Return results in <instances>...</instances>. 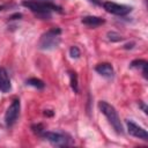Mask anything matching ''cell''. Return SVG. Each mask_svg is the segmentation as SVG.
Instances as JSON below:
<instances>
[{"instance_id":"obj_10","label":"cell","mask_w":148,"mask_h":148,"mask_svg":"<svg viewBox=\"0 0 148 148\" xmlns=\"http://www.w3.org/2000/svg\"><path fill=\"white\" fill-rule=\"evenodd\" d=\"M81 22L88 27H99L102 24H104L105 20L102 18V17H98V16H84L82 17Z\"/></svg>"},{"instance_id":"obj_14","label":"cell","mask_w":148,"mask_h":148,"mask_svg":"<svg viewBox=\"0 0 148 148\" xmlns=\"http://www.w3.org/2000/svg\"><path fill=\"white\" fill-rule=\"evenodd\" d=\"M108 38L111 42H120V40H123V37L118 32H114V31H109L108 32Z\"/></svg>"},{"instance_id":"obj_13","label":"cell","mask_w":148,"mask_h":148,"mask_svg":"<svg viewBox=\"0 0 148 148\" xmlns=\"http://www.w3.org/2000/svg\"><path fill=\"white\" fill-rule=\"evenodd\" d=\"M27 84L32 86V87H35V88H37V89H43L44 86H45L44 82H43L42 80L37 79V77H30V79H28V80H27Z\"/></svg>"},{"instance_id":"obj_3","label":"cell","mask_w":148,"mask_h":148,"mask_svg":"<svg viewBox=\"0 0 148 148\" xmlns=\"http://www.w3.org/2000/svg\"><path fill=\"white\" fill-rule=\"evenodd\" d=\"M60 35H61V29L58 27L51 28L46 32H44L38 42V47L44 51H50L54 50L59 46L60 44Z\"/></svg>"},{"instance_id":"obj_21","label":"cell","mask_w":148,"mask_h":148,"mask_svg":"<svg viewBox=\"0 0 148 148\" xmlns=\"http://www.w3.org/2000/svg\"><path fill=\"white\" fill-rule=\"evenodd\" d=\"M2 8H3V6H0V10H2Z\"/></svg>"},{"instance_id":"obj_7","label":"cell","mask_w":148,"mask_h":148,"mask_svg":"<svg viewBox=\"0 0 148 148\" xmlns=\"http://www.w3.org/2000/svg\"><path fill=\"white\" fill-rule=\"evenodd\" d=\"M126 125H127V131L131 135L135 136V138H139L143 141H147L148 140V133L145 128H142L141 126L136 125L135 123L131 121V120H127L126 121Z\"/></svg>"},{"instance_id":"obj_6","label":"cell","mask_w":148,"mask_h":148,"mask_svg":"<svg viewBox=\"0 0 148 148\" xmlns=\"http://www.w3.org/2000/svg\"><path fill=\"white\" fill-rule=\"evenodd\" d=\"M20 108H21L20 99H17V98L13 99L5 113V123L8 127H12L16 123L18 114H20Z\"/></svg>"},{"instance_id":"obj_5","label":"cell","mask_w":148,"mask_h":148,"mask_svg":"<svg viewBox=\"0 0 148 148\" xmlns=\"http://www.w3.org/2000/svg\"><path fill=\"white\" fill-rule=\"evenodd\" d=\"M102 6L108 13H111L118 16H125L132 12L131 6H126V5H121V3H117L112 1H104L102 2Z\"/></svg>"},{"instance_id":"obj_18","label":"cell","mask_w":148,"mask_h":148,"mask_svg":"<svg viewBox=\"0 0 148 148\" xmlns=\"http://www.w3.org/2000/svg\"><path fill=\"white\" fill-rule=\"evenodd\" d=\"M89 1L96 6H102V0H89Z\"/></svg>"},{"instance_id":"obj_16","label":"cell","mask_w":148,"mask_h":148,"mask_svg":"<svg viewBox=\"0 0 148 148\" xmlns=\"http://www.w3.org/2000/svg\"><path fill=\"white\" fill-rule=\"evenodd\" d=\"M31 130H32V132H34V133H36V134H38V135H40V134L44 132V127H43V125H42V124L32 125V126H31Z\"/></svg>"},{"instance_id":"obj_17","label":"cell","mask_w":148,"mask_h":148,"mask_svg":"<svg viewBox=\"0 0 148 148\" xmlns=\"http://www.w3.org/2000/svg\"><path fill=\"white\" fill-rule=\"evenodd\" d=\"M21 17H22V14H18V13H16V14L12 15V16L9 17V20H16V18H21Z\"/></svg>"},{"instance_id":"obj_1","label":"cell","mask_w":148,"mask_h":148,"mask_svg":"<svg viewBox=\"0 0 148 148\" xmlns=\"http://www.w3.org/2000/svg\"><path fill=\"white\" fill-rule=\"evenodd\" d=\"M24 7L30 9L32 13L36 14L37 17L42 20H49L51 18V13L52 12H58L61 13V7L52 3L50 1H37V0H25L22 2Z\"/></svg>"},{"instance_id":"obj_15","label":"cell","mask_w":148,"mask_h":148,"mask_svg":"<svg viewBox=\"0 0 148 148\" xmlns=\"http://www.w3.org/2000/svg\"><path fill=\"white\" fill-rule=\"evenodd\" d=\"M69 56H71L73 59H77V58L81 56V52H80L79 47H77V46H72V47L69 49Z\"/></svg>"},{"instance_id":"obj_8","label":"cell","mask_w":148,"mask_h":148,"mask_svg":"<svg viewBox=\"0 0 148 148\" xmlns=\"http://www.w3.org/2000/svg\"><path fill=\"white\" fill-rule=\"evenodd\" d=\"M95 71H96L99 75H102V76H104V77H106V79L113 77V74H114L113 67H112V65L109 64V62L98 64V65L95 67Z\"/></svg>"},{"instance_id":"obj_19","label":"cell","mask_w":148,"mask_h":148,"mask_svg":"<svg viewBox=\"0 0 148 148\" xmlns=\"http://www.w3.org/2000/svg\"><path fill=\"white\" fill-rule=\"evenodd\" d=\"M139 105L142 108L143 112H145V113H147V106H146V104H145V103H142V102H139Z\"/></svg>"},{"instance_id":"obj_11","label":"cell","mask_w":148,"mask_h":148,"mask_svg":"<svg viewBox=\"0 0 148 148\" xmlns=\"http://www.w3.org/2000/svg\"><path fill=\"white\" fill-rule=\"evenodd\" d=\"M130 67H131V68H135V69L141 71V73H142V75H143L145 79L148 77V75H147L148 62H147L146 60H143V59H135V60H133V61L131 62Z\"/></svg>"},{"instance_id":"obj_20","label":"cell","mask_w":148,"mask_h":148,"mask_svg":"<svg viewBox=\"0 0 148 148\" xmlns=\"http://www.w3.org/2000/svg\"><path fill=\"white\" fill-rule=\"evenodd\" d=\"M133 46H134V43H130V44H126V45H125V46H124V47H125V49H127V50H128V49H132V47H133Z\"/></svg>"},{"instance_id":"obj_22","label":"cell","mask_w":148,"mask_h":148,"mask_svg":"<svg viewBox=\"0 0 148 148\" xmlns=\"http://www.w3.org/2000/svg\"><path fill=\"white\" fill-rule=\"evenodd\" d=\"M37 1H46V0H37Z\"/></svg>"},{"instance_id":"obj_2","label":"cell","mask_w":148,"mask_h":148,"mask_svg":"<svg viewBox=\"0 0 148 148\" xmlns=\"http://www.w3.org/2000/svg\"><path fill=\"white\" fill-rule=\"evenodd\" d=\"M98 109L106 117L108 121L110 123V125L112 126V128L114 130V132L117 134H124V128H123L120 118H119L116 109L111 104H109L108 102H105V101L98 102Z\"/></svg>"},{"instance_id":"obj_9","label":"cell","mask_w":148,"mask_h":148,"mask_svg":"<svg viewBox=\"0 0 148 148\" xmlns=\"http://www.w3.org/2000/svg\"><path fill=\"white\" fill-rule=\"evenodd\" d=\"M10 80L7 71L2 67H0V91L2 92H8L10 90Z\"/></svg>"},{"instance_id":"obj_12","label":"cell","mask_w":148,"mask_h":148,"mask_svg":"<svg viewBox=\"0 0 148 148\" xmlns=\"http://www.w3.org/2000/svg\"><path fill=\"white\" fill-rule=\"evenodd\" d=\"M69 81H71V87H72V90L74 92H77L79 91V86H77V75L75 72L73 71H69Z\"/></svg>"},{"instance_id":"obj_4","label":"cell","mask_w":148,"mask_h":148,"mask_svg":"<svg viewBox=\"0 0 148 148\" xmlns=\"http://www.w3.org/2000/svg\"><path fill=\"white\" fill-rule=\"evenodd\" d=\"M40 136L58 147H65V146L71 145V142H72L69 135L60 133V132H43L40 134Z\"/></svg>"}]
</instances>
